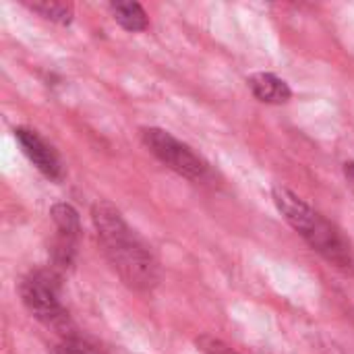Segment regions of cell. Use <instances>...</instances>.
<instances>
[{
    "label": "cell",
    "mask_w": 354,
    "mask_h": 354,
    "mask_svg": "<svg viewBox=\"0 0 354 354\" xmlns=\"http://www.w3.org/2000/svg\"><path fill=\"white\" fill-rule=\"evenodd\" d=\"M272 199H274L278 212L284 216V220H286L297 232H301V230L309 224V220L315 216V209H313L311 205H307L297 193H292V191L286 189V187H274V189H272Z\"/></svg>",
    "instance_id": "6"
},
{
    "label": "cell",
    "mask_w": 354,
    "mask_h": 354,
    "mask_svg": "<svg viewBox=\"0 0 354 354\" xmlns=\"http://www.w3.org/2000/svg\"><path fill=\"white\" fill-rule=\"evenodd\" d=\"M110 12L127 31H145L149 25V17L139 2H110Z\"/></svg>",
    "instance_id": "8"
},
{
    "label": "cell",
    "mask_w": 354,
    "mask_h": 354,
    "mask_svg": "<svg viewBox=\"0 0 354 354\" xmlns=\"http://www.w3.org/2000/svg\"><path fill=\"white\" fill-rule=\"evenodd\" d=\"M52 222L56 226V236L68 239V241H79V232H81V222H79V214L73 205L68 203H56L50 209Z\"/></svg>",
    "instance_id": "10"
},
{
    "label": "cell",
    "mask_w": 354,
    "mask_h": 354,
    "mask_svg": "<svg viewBox=\"0 0 354 354\" xmlns=\"http://www.w3.org/2000/svg\"><path fill=\"white\" fill-rule=\"evenodd\" d=\"M344 174H346V180L351 183V187L354 189V162L344 166Z\"/></svg>",
    "instance_id": "13"
},
{
    "label": "cell",
    "mask_w": 354,
    "mask_h": 354,
    "mask_svg": "<svg viewBox=\"0 0 354 354\" xmlns=\"http://www.w3.org/2000/svg\"><path fill=\"white\" fill-rule=\"evenodd\" d=\"M141 139H143V145L176 174L189 180H199L205 174L207 170L205 162L187 143L178 141L168 131L149 127L141 131Z\"/></svg>",
    "instance_id": "3"
},
{
    "label": "cell",
    "mask_w": 354,
    "mask_h": 354,
    "mask_svg": "<svg viewBox=\"0 0 354 354\" xmlns=\"http://www.w3.org/2000/svg\"><path fill=\"white\" fill-rule=\"evenodd\" d=\"M197 351L201 354H239L236 351H232L226 342H222L220 338L214 336H199L197 338Z\"/></svg>",
    "instance_id": "12"
},
{
    "label": "cell",
    "mask_w": 354,
    "mask_h": 354,
    "mask_svg": "<svg viewBox=\"0 0 354 354\" xmlns=\"http://www.w3.org/2000/svg\"><path fill=\"white\" fill-rule=\"evenodd\" d=\"M50 354H97V353H95V348H93L87 340L79 338L77 334H71V336L60 338V342L52 348V353Z\"/></svg>",
    "instance_id": "11"
},
{
    "label": "cell",
    "mask_w": 354,
    "mask_h": 354,
    "mask_svg": "<svg viewBox=\"0 0 354 354\" xmlns=\"http://www.w3.org/2000/svg\"><path fill=\"white\" fill-rule=\"evenodd\" d=\"M15 139L19 141L23 153L29 158V162L48 178L60 180L62 178V164L58 153L35 133L29 129H15Z\"/></svg>",
    "instance_id": "5"
},
{
    "label": "cell",
    "mask_w": 354,
    "mask_h": 354,
    "mask_svg": "<svg viewBox=\"0 0 354 354\" xmlns=\"http://www.w3.org/2000/svg\"><path fill=\"white\" fill-rule=\"evenodd\" d=\"M29 10L41 15L44 19L58 23V25H71L75 17V8L71 2L60 0H21Z\"/></svg>",
    "instance_id": "9"
},
{
    "label": "cell",
    "mask_w": 354,
    "mask_h": 354,
    "mask_svg": "<svg viewBox=\"0 0 354 354\" xmlns=\"http://www.w3.org/2000/svg\"><path fill=\"white\" fill-rule=\"evenodd\" d=\"M299 234L309 243L313 251H317L332 266H336L344 274H354V253L351 249V243L322 214L315 212V216Z\"/></svg>",
    "instance_id": "4"
},
{
    "label": "cell",
    "mask_w": 354,
    "mask_h": 354,
    "mask_svg": "<svg viewBox=\"0 0 354 354\" xmlns=\"http://www.w3.org/2000/svg\"><path fill=\"white\" fill-rule=\"evenodd\" d=\"M91 220L102 251L118 278L131 290H151L160 278L158 261L149 247L127 224L120 209L110 201H97L91 207Z\"/></svg>",
    "instance_id": "1"
},
{
    "label": "cell",
    "mask_w": 354,
    "mask_h": 354,
    "mask_svg": "<svg viewBox=\"0 0 354 354\" xmlns=\"http://www.w3.org/2000/svg\"><path fill=\"white\" fill-rule=\"evenodd\" d=\"M249 89L261 104L280 106L292 97V89L274 73H255L249 77Z\"/></svg>",
    "instance_id": "7"
},
{
    "label": "cell",
    "mask_w": 354,
    "mask_h": 354,
    "mask_svg": "<svg viewBox=\"0 0 354 354\" xmlns=\"http://www.w3.org/2000/svg\"><path fill=\"white\" fill-rule=\"evenodd\" d=\"M19 295L25 309L35 319L56 330L60 338L75 334L73 322L60 303V276L54 268L27 274L19 284Z\"/></svg>",
    "instance_id": "2"
}]
</instances>
